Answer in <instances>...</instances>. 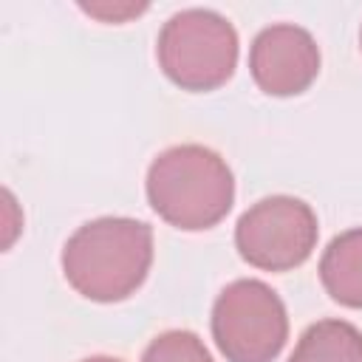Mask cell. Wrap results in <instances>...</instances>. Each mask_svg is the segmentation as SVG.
I'll use <instances>...</instances> for the list:
<instances>
[{
	"label": "cell",
	"mask_w": 362,
	"mask_h": 362,
	"mask_svg": "<svg viewBox=\"0 0 362 362\" xmlns=\"http://www.w3.org/2000/svg\"><path fill=\"white\" fill-rule=\"evenodd\" d=\"M153 229L136 218H96L82 223L62 246V274L93 303H119L147 277Z\"/></svg>",
	"instance_id": "obj_1"
},
{
	"label": "cell",
	"mask_w": 362,
	"mask_h": 362,
	"mask_svg": "<svg viewBox=\"0 0 362 362\" xmlns=\"http://www.w3.org/2000/svg\"><path fill=\"white\" fill-rule=\"evenodd\" d=\"M147 201L175 229L201 232L226 218L235 201L229 164L204 144H175L147 170Z\"/></svg>",
	"instance_id": "obj_2"
},
{
	"label": "cell",
	"mask_w": 362,
	"mask_h": 362,
	"mask_svg": "<svg viewBox=\"0 0 362 362\" xmlns=\"http://www.w3.org/2000/svg\"><path fill=\"white\" fill-rule=\"evenodd\" d=\"M158 68L184 90H215L238 65V34L212 8H184L173 14L156 40Z\"/></svg>",
	"instance_id": "obj_3"
},
{
	"label": "cell",
	"mask_w": 362,
	"mask_h": 362,
	"mask_svg": "<svg viewBox=\"0 0 362 362\" xmlns=\"http://www.w3.org/2000/svg\"><path fill=\"white\" fill-rule=\"evenodd\" d=\"M212 337L226 362H274L288 339L280 294L252 277L229 283L212 305Z\"/></svg>",
	"instance_id": "obj_4"
},
{
	"label": "cell",
	"mask_w": 362,
	"mask_h": 362,
	"mask_svg": "<svg viewBox=\"0 0 362 362\" xmlns=\"http://www.w3.org/2000/svg\"><path fill=\"white\" fill-rule=\"evenodd\" d=\"M317 235V215L305 201L294 195H269L238 218L235 246L255 269L288 272L311 257Z\"/></svg>",
	"instance_id": "obj_5"
},
{
	"label": "cell",
	"mask_w": 362,
	"mask_h": 362,
	"mask_svg": "<svg viewBox=\"0 0 362 362\" xmlns=\"http://www.w3.org/2000/svg\"><path fill=\"white\" fill-rule=\"evenodd\" d=\"M249 71L263 93L297 96L320 74V48L305 28L277 23L255 37L249 48Z\"/></svg>",
	"instance_id": "obj_6"
},
{
	"label": "cell",
	"mask_w": 362,
	"mask_h": 362,
	"mask_svg": "<svg viewBox=\"0 0 362 362\" xmlns=\"http://www.w3.org/2000/svg\"><path fill=\"white\" fill-rule=\"evenodd\" d=\"M325 291L348 308H362V226L337 235L320 257Z\"/></svg>",
	"instance_id": "obj_7"
},
{
	"label": "cell",
	"mask_w": 362,
	"mask_h": 362,
	"mask_svg": "<svg viewBox=\"0 0 362 362\" xmlns=\"http://www.w3.org/2000/svg\"><path fill=\"white\" fill-rule=\"evenodd\" d=\"M288 362H362V331L345 320H320L300 334Z\"/></svg>",
	"instance_id": "obj_8"
},
{
	"label": "cell",
	"mask_w": 362,
	"mask_h": 362,
	"mask_svg": "<svg viewBox=\"0 0 362 362\" xmlns=\"http://www.w3.org/2000/svg\"><path fill=\"white\" fill-rule=\"evenodd\" d=\"M141 362H215L204 339L192 331L173 328L158 334L141 354Z\"/></svg>",
	"instance_id": "obj_9"
},
{
	"label": "cell",
	"mask_w": 362,
	"mask_h": 362,
	"mask_svg": "<svg viewBox=\"0 0 362 362\" xmlns=\"http://www.w3.org/2000/svg\"><path fill=\"white\" fill-rule=\"evenodd\" d=\"M82 11H88L90 17H99V20H105V23H122V20H127V17H133V14H141L147 6H133V3H82L79 6Z\"/></svg>",
	"instance_id": "obj_10"
},
{
	"label": "cell",
	"mask_w": 362,
	"mask_h": 362,
	"mask_svg": "<svg viewBox=\"0 0 362 362\" xmlns=\"http://www.w3.org/2000/svg\"><path fill=\"white\" fill-rule=\"evenodd\" d=\"M82 362H122V359H116V356H88Z\"/></svg>",
	"instance_id": "obj_11"
},
{
	"label": "cell",
	"mask_w": 362,
	"mask_h": 362,
	"mask_svg": "<svg viewBox=\"0 0 362 362\" xmlns=\"http://www.w3.org/2000/svg\"><path fill=\"white\" fill-rule=\"evenodd\" d=\"M359 42H362V34H359Z\"/></svg>",
	"instance_id": "obj_12"
}]
</instances>
